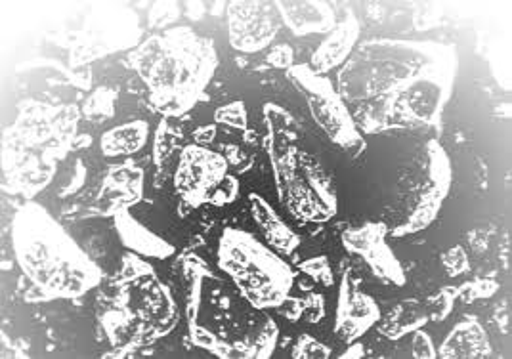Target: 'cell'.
<instances>
[{
    "mask_svg": "<svg viewBox=\"0 0 512 359\" xmlns=\"http://www.w3.org/2000/svg\"><path fill=\"white\" fill-rule=\"evenodd\" d=\"M457 52L434 41H369L339 73V94L360 132L438 127L453 94Z\"/></svg>",
    "mask_w": 512,
    "mask_h": 359,
    "instance_id": "obj_1",
    "label": "cell"
},
{
    "mask_svg": "<svg viewBox=\"0 0 512 359\" xmlns=\"http://www.w3.org/2000/svg\"><path fill=\"white\" fill-rule=\"evenodd\" d=\"M12 249L37 295L29 302L79 298L96 289L104 272L64 226L37 203L22 205L12 222Z\"/></svg>",
    "mask_w": 512,
    "mask_h": 359,
    "instance_id": "obj_2",
    "label": "cell"
},
{
    "mask_svg": "<svg viewBox=\"0 0 512 359\" xmlns=\"http://www.w3.org/2000/svg\"><path fill=\"white\" fill-rule=\"evenodd\" d=\"M130 65L148 88L150 104L165 117L188 113L205 94L218 69L211 39L192 27H169L140 44Z\"/></svg>",
    "mask_w": 512,
    "mask_h": 359,
    "instance_id": "obj_3",
    "label": "cell"
},
{
    "mask_svg": "<svg viewBox=\"0 0 512 359\" xmlns=\"http://www.w3.org/2000/svg\"><path fill=\"white\" fill-rule=\"evenodd\" d=\"M100 325L113 348L138 350L167 337L178 325V306L150 262L128 253L100 295Z\"/></svg>",
    "mask_w": 512,
    "mask_h": 359,
    "instance_id": "obj_4",
    "label": "cell"
},
{
    "mask_svg": "<svg viewBox=\"0 0 512 359\" xmlns=\"http://www.w3.org/2000/svg\"><path fill=\"white\" fill-rule=\"evenodd\" d=\"M79 111L75 106L23 102L16 123L4 134V188L23 197L43 191L58 163L75 146Z\"/></svg>",
    "mask_w": 512,
    "mask_h": 359,
    "instance_id": "obj_5",
    "label": "cell"
},
{
    "mask_svg": "<svg viewBox=\"0 0 512 359\" xmlns=\"http://www.w3.org/2000/svg\"><path fill=\"white\" fill-rule=\"evenodd\" d=\"M264 119L279 203L302 222L331 220L339 211L335 180L320 159L302 146L297 119L278 104L264 106Z\"/></svg>",
    "mask_w": 512,
    "mask_h": 359,
    "instance_id": "obj_6",
    "label": "cell"
},
{
    "mask_svg": "<svg viewBox=\"0 0 512 359\" xmlns=\"http://www.w3.org/2000/svg\"><path fill=\"white\" fill-rule=\"evenodd\" d=\"M218 268L228 275L255 310L279 308L293 289L295 274L287 262L253 233L228 228L218 241Z\"/></svg>",
    "mask_w": 512,
    "mask_h": 359,
    "instance_id": "obj_7",
    "label": "cell"
},
{
    "mask_svg": "<svg viewBox=\"0 0 512 359\" xmlns=\"http://www.w3.org/2000/svg\"><path fill=\"white\" fill-rule=\"evenodd\" d=\"M285 75L304 96L312 119L335 146L344 151L362 148L360 128L344 104L339 90H335L325 75L316 73L310 65H293Z\"/></svg>",
    "mask_w": 512,
    "mask_h": 359,
    "instance_id": "obj_8",
    "label": "cell"
},
{
    "mask_svg": "<svg viewBox=\"0 0 512 359\" xmlns=\"http://www.w3.org/2000/svg\"><path fill=\"white\" fill-rule=\"evenodd\" d=\"M419 182L409 186V207L406 218L394 226L392 235L404 237L423 232L434 224L442 211L444 201L451 190V163L448 153L438 140H428L423 148V165L419 172Z\"/></svg>",
    "mask_w": 512,
    "mask_h": 359,
    "instance_id": "obj_9",
    "label": "cell"
},
{
    "mask_svg": "<svg viewBox=\"0 0 512 359\" xmlns=\"http://www.w3.org/2000/svg\"><path fill=\"white\" fill-rule=\"evenodd\" d=\"M228 178V161L224 155L205 146H186L174 172V188L186 205L197 209L213 201L214 193Z\"/></svg>",
    "mask_w": 512,
    "mask_h": 359,
    "instance_id": "obj_10",
    "label": "cell"
},
{
    "mask_svg": "<svg viewBox=\"0 0 512 359\" xmlns=\"http://www.w3.org/2000/svg\"><path fill=\"white\" fill-rule=\"evenodd\" d=\"M279 27L276 2L234 0L228 4V37L239 52H262L276 39Z\"/></svg>",
    "mask_w": 512,
    "mask_h": 359,
    "instance_id": "obj_11",
    "label": "cell"
},
{
    "mask_svg": "<svg viewBox=\"0 0 512 359\" xmlns=\"http://www.w3.org/2000/svg\"><path fill=\"white\" fill-rule=\"evenodd\" d=\"M388 226L383 222H367L360 228H350L342 233V245L348 253L360 256L369 272L388 287H404L406 272L398 256L390 249Z\"/></svg>",
    "mask_w": 512,
    "mask_h": 359,
    "instance_id": "obj_12",
    "label": "cell"
},
{
    "mask_svg": "<svg viewBox=\"0 0 512 359\" xmlns=\"http://www.w3.org/2000/svg\"><path fill=\"white\" fill-rule=\"evenodd\" d=\"M140 37L136 14L121 12H100L92 16L85 27V39L75 50V65L98 60L117 50H127Z\"/></svg>",
    "mask_w": 512,
    "mask_h": 359,
    "instance_id": "obj_13",
    "label": "cell"
},
{
    "mask_svg": "<svg viewBox=\"0 0 512 359\" xmlns=\"http://www.w3.org/2000/svg\"><path fill=\"white\" fill-rule=\"evenodd\" d=\"M381 308L373 296L363 293L360 281H352L344 274L339 287V304L335 316V333L342 342H356L379 323Z\"/></svg>",
    "mask_w": 512,
    "mask_h": 359,
    "instance_id": "obj_14",
    "label": "cell"
},
{
    "mask_svg": "<svg viewBox=\"0 0 512 359\" xmlns=\"http://www.w3.org/2000/svg\"><path fill=\"white\" fill-rule=\"evenodd\" d=\"M144 195V170L134 167V163H123L107 170L102 191L98 195V205L102 214L115 216V212L136 205Z\"/></svg>",
    "mask_w": 512,
    "mask_h": 359,
    "instance_id": "obj_15",
    "label": "cell"
},
{
    "mask_svg": "<svg viewBox=\"0 0 512 359\" xmlns=\"http://www.w3.org/2000/svg\"><path fill=\"white\" fill-rule=\"evenodd\" d=\"M281 22L299 37L327 35L337 25L329 2L321 0H281L276 2Z\"/></svg>",
    "mask_w": 512,
    "mask_h": 359,
    "instance_id": "obj_16",
    "label": "cell"
},
{
    "mask_svg": "<svg viewBox=\"0 0 512 359\" xmlns=\"http://www.w3.org/2000/svg\"><path fill=\"white\" fill-rule=\"evenodd\" d=\"M360 35H362V27L358 18L352 12H346L342 22L337 23L331 33H327L323 43L314 52L310 67L316 73L325 75L331 69H337L339 65L346 64V60L352 56V52L358 46Z\"/></svg>",
    "mask_w": 512,
    "mask_h": 359,
    "instance_id": "obj_17",
    "label": "cell"
},
{
    "mask_svg": "<svg viewBox=\"0 0 512 359\" xmlns=\"http://www.w3.org/2000/svg\"><path fill=\"white\" fill-rule=\"evenodd\" d=\"M113 220L121 243L130 253L157 260H167L176 253L174 245L165 241L161 235L151 232L150 228H146L138 218H134L128 209L115 212Z\"/></svg>",
    "mask_w": 512,
    "mask_h": 359,
    "instance_id": "obj_18",
    "label": "cell"
},
{
    "mask_svg": "<svg viewBox=\"0 0 512 359\" xmlns=\"http://www.w3.org/2000/svg\"><path fill=\"white\" fill-rule=\"evenodd\" d=\"M490 354V337L474 317L459 321L438 352V356L444 359H482Z\"/></svg>",
    "mask_w": 512,
    "mask_h": 359,
    "instance_id": "obj_19",
    "label": "cell"
},
{
    "mask_svg": "<svg viewBox=\"0 0 512 359\" xmlns=\"http://www.w3.org/2000/svg\"><path fill=\"white\" fill-rule=\"evenodd\" d=\"M249 205L258 230L262 232L272 249L281 254L295 253L299 249V235L283 222L278 211H274V207L264 197H260L258 193H251Z\"/></svg>",
    "mask_w": 512,
    "mask_h": 359,
    "instance_id": "obj_20",
    "label": "cell"
},
{
    "mask_svg": "<svg viewBox=\"0 0 512 359\" xmlns=\"http://www.w3.org/2000/svg\"><path fill=\"white\" fill-rule=\"evenodd\" d=\"M379 333L388 340H400L409 333H415L427 325L428 314L425 302L419 300H402L396 304L388 316L379 319Z\"/></svg>",
    "mask_w": 512,
    "mask_h": 359,
    "instance_id": "obj_21",
    "label": "cell"
},
{
    "mask_svg": "<svg viewBox=\"0 0 512 359\" xmlns=\"http://www.w3.org/2000/svg\"><path fill=\"white\" fill-rule=\"evenodd\" d=\"M148 138H150V123L138 119V121H130L125 125L107 130L100 140V146L106 157H128L144 148Z\"/></svg>",
    "mask_w": 512,
    "mask_h": 359,
    "instance_id": "obj_22",
    "label": "cell"
},
{
    "mask_svg": "<svg viewBox=\"0 0 512 359\" xmlns=\"http://www.w3.org/2000/svg\"><path fill=\"white\" fill-rule=\"evenodd\" d=\"M115 98L117 94L111 88H98L86 100L83 113L92 123H104L115 115Z\"/></svg>",
    "mask_w": 512,
    "mask_h": 359,
    "instance_id": "obj_23",
    "label": "cell"
},
{
    "mask_svg": "<svg viewBox=\"0 0 512 359\" xmlns=\"http://www.w3.org/2000/svg\"><path fill=\"white\" fill-rule=\"evenodd\" d=\"M455 298H457V287H442L436 295L428 296L425 302L428 319L444 321L453 312Z\"/></svg>",
    "mask_w": 512,
    "mask_h": 359,
    "instance_id": "obj_24",
    "label": "cell"
},
{
    "mask_svg": "<svg viewBox=\"0 0 512 359\" xmlns=\"http://www.w3.org/2000/svg\"><path fill=\"white\" fill-rule=\"evenodd\" d=\"M499 291V283L493 279H472L457 287V298H461L465 304H472L476 300H486Z\"/></svg>",
    "mask_w": 512,
    "mask_h": 359,
    "instance_id": "obj_25",
    "label": "cell"
},
{
    "mask_svg": "<svg viewBox=\"0 0 512 359\" xmlns=\"http://www.w3.org/2000/svg\"><path fill=\"white\" fill-rule=\"evenodd\" d=\"M300 272L312 277L316 283H320L323 287H333V283H335L333 268H331L327 256H314V258L304 260L300 264Z\"/></svg>",
    "mask_w": 512,
    "mask_h": 359,
    "instance_id": "obj_26",
    "label": "cell"
},
{
    "mask_svg": "<svg viewBox=\"0 0 512 359\" xmlns=\"http://www.w3.org/2000/svg\"><path fill=\"white\" fill-rule=\"evenodd\" d=\"M331 356H333V352L327 344H323L318 338L306 335V333H302L297 338V344L293 348V358L295 359H327Z\"/></svg>",
    "mask_w": 512,
    "mask_h": 359,
    "instance_id": "obj_27",
    "label": "cell"
},
{
    "mask_svg": "<svg viewBox=\"0 0 512 359\" xmlns=\"http://www.w3.org/2000/svg\"><path fill=\"white\" fill-rule=\"evenodd\" d=\"M214 121L220 125L232 128H247L249 125V113L243 102H232L226 106L218 107L214 111Z\"/></svg>",
    "mask_w": 512,
    "mask_h": 359,
    "instance_id": "obj_28",
    "label": "cell"
},
{
    "mask_svg": "<svg viewBox=\"0 0 512 359\" xmlns=\"http://www.w3.org/2000/svg\"><path fill=\"white\" fill-rule=\"evenodd\" d=\"M442 264H444L449 277H461L470 272L469 254L461 245H455L442 254Z\"/></svg>",
    "mask_w": 512,
    "mask_h": 359,
    "instance_id": "obj_29",
    "label": "cell"
},
{
    "mask_svg": "<svg viewBox=\"0 0 512 359\" xmlns=\"http://www.w3.org/2000/svg\"><path fill=\"white\" fill-rule=\"evenodd\" d=\"M180 18V6L176 2H155L150 12L151 27H169Z\"/></svg>",
    "mask_w": 512,
    "mask_h": 359,
    "instance_id": "obj_30",
    "label": "cell"
},
{
    "mask_svg": "<svg viewBox=\"0 0 512 359\" xmlns=\"http://www.w3.org/2000/svg\"><path fill=\"white\" fill-rule=\"evenodd\" d=\"M171 138V128L167 125V121H163L161 127H159V132H157V140H155V163L157 165H163L176 148V142Z\"/></svg>",
    "mask_w": 512,
    "mask_h": 359,
    "instance_id": "obj_31",
    "label": "cell"
},
{
    "mask_svg": "<svg viewBox=\"0 0 512 359\" xmlns=\"http://www.w3.org/2000/svg\"><path fill=\"white\" fill-rule=\"evenodd\" d=\"M411 352H413V358L417 359H436L438 358V352L434 348V342L428 333H425L423 329L415 331L413 335V342H411Z\"/></svg>",
    "mask_w": 512,
    "mask_h": 359,
    "instance_id": "obj_32",
    "label": "cell"
},
{
    "mask_svg": "<svg viewBox=\"0 0 512 359\" xmlns=\"http://www.w3.org/2000/svg\"><path fill=\"white\" fill-rule=\"evenodd\" d=\"M302 316L308 323H320L323 316H325L323 296L318 295V293L306 296L302 300Z\"/></svg>",
    "mask_w": 512,
    "mask_h": 359,
    "instance_id": "obj_33",
    "label": "cell"
},
{
    "mask_svg": "<svg viewBox=\"0 0 512 359\" xmlns=\"http://www.w3.org/2000/svg\"><path fill=\"white\" fill-rule=\"evenodd\" d=\"M237 195H239V182L235 180L234 176H228L222 182V186L214 193L211 205H214V207L230 205V203H234L235 199H237Z\"/></svg>",
    "mask_w": 512,
    "mask_h": 359,
    "instance_id": "obj_34",
    "label": "cell"
},
{
    "mask_svg": "<svg viewBox=\"0 0 512 359\" xmlns=\"http://www.w3.org/2000/svg\"><path fill=\"white\" fill-rule=\"evenodd\" d=\"M295 62V52L289 44H278L272 48V52L268 54V64L278 67V69H291Z\"/></svg>",
    "mask_w": 512,
    "mask_h": 359,
    "instance_id": "obj_35",
    "label": "cell"
},
{
    "mask_svg": "<svg viewBox=\"0 0 512 359\" xmlns=\"http://www.w3.org/2000/svg\"><path fill=\"white\" fill-rule=\"evenodd\" d=\"M214 134H216V128L214 127H201L195 130V142H197V146H207L211 140L214 138Z\"/></svg>",
    "mask_w": 512,
    "mask_h": 359,
    "instance_id": "obj_36",
    "label": "cell"
},
{
    "mask_svg": "<svg viewBox=\"0 0 512 359\" xmlns=\"http://www.w3.org/2000/svg\"><path fill=\"white\" fill-rule=\"evenodd\" d=\"M365 356V350H363L362 344H356L352 342V346L342 354V359H362Z\"/></svg>",
    "mask_w": 512,
    "mask_h": 359,
    "instance_id": "obj_37",
    "label": "cell"
}]
</instances>
